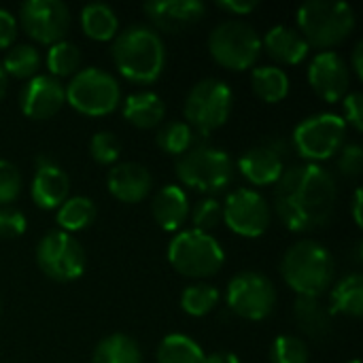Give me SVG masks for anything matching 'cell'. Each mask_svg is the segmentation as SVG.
<instances>
[{"instance_id": "1", "label": "cell", "mask_w": 363, "mask_h": 363, "mask_svg": "<svg viewBox=\"0 0 363 363\" xmlns=\"http://www.w3.org/2000/svg\"><path fill=\"white\" fill-rule=\"evenodd\" d=\"M336 179L319 164H298L283 172L274 189V211L291 232L323 228L336 208Z\"/></svg>"}, {"instance_id": "2", "label": "cell", "mask_w": 363, "mask_h": 363, "mask_svg": "<svg viewBox=\"0 0 363 363\" xmlns=\"http://www.w3.org/2000/svg\"><path fill=\"white\" fill-rule=\"evenodd\" d=\"M113 62L123 79L136 85H151L166 66V47L162 36L145 23H134L113 38Z\"/></svg>"}, {"instance_id": "3", "label": "cell", "mask_w": 363, "mask_h": 363, "mask_svg": "<svg viewBox=\"0 0 363 363\" xmlns=\"http://www.w3.org/2000/svg\"><path fill=\"white\" fill-rule=\"evenodd\" d=\"M334 272L336 264L332 253L315 240L291 245L281 262L285 283L302 298H321L332 287Z\"/></svg>"}, {"instance_id": "4", "label": "cell", "mask_w": 363, "mask_h": 363, "mask_svg": "<svg viewBox=\"0 0 363 363\" xmlns=\"http://www.w3.org/2000/svg\"><path fill=\"white\" fill-rule=\"evenodd\" d=\"M298 32L308 47L332 49L349 38L355 28L351 4L338 0H308L298 9Z\"/></svg>"}, {"instance_id": "5", "label": "cell", "mask_w": 363, "mask_h": 363, "mask_svg": "<svg viewBox=\"0 0 363 363\" xmlns=\"http://www.w3.org/2000/svg\"><path fill=\"white\" fill-rule=\"evenodd\" d=\"M170 266L189 279H208L215 277L223 264L225 253L215 236L200 230H183L168 245Z\"/></svg>"}, {"instance_id": "6", "label": "cell", "mask_w": 363, "mask_h": 363, "mask_svg": "<svg viewBox=\"0 0 363 363\" xmlns=\"http://www.w3.org/2000/svg\"><path fill=\"white\" fill-rule=\"evenodd\" d=\"M174 170L183 185L202 194H217L234 179L232 157L213 145H194L177 160Z\"/></svg>"}, {"instance_id": "7", "label": "cell", "mask_w": 363, "mask_h": 363, "mask_svg": "<svg viewBox=\"0 0 363 363\" xmlns=\"http://www.w3.org/2000/svg\"><path fill=\"white\" fill-rule=\"evenodd\" d=\"M64 89L66 102L77 113L87 117H104L113 113L121 102L119 81L98 66L81 68L79 72H74Z\"/></svg>"}, {"instance_id": "8", "label": "cell", "mask_w": 363, "mask_h": 363, "mask_svg": "<svg viewBox=\"0 0 363 363\" xmlns=\"http://www.w3.org/2000/svg\"><path fill=\"white\" fill-rule=\"evenodd\" d=\"M213 60L230 70L253 68L262 55V38L253 26L242 19H225L208 36Z\"/></svg>"}, {"instance_id": "9", "label": "cell", "mask_w": 363, "mask_h": 363, "mask_svg": "<svg viewBox=\"0 0 363 363\" xmlns=\"http://www.w3.org/2000/svg\"><path fill=\"white\" fill-rule=\"evenodd\" d=\"M232 102L234 96L225 81L213 77L202 79L189 89L185 98V123H189L191 130L204 138L206 134H211L213 130L221 128L228 121L232 113Z\"/></svg>"}, {"instance_id": "10", "label": "cell", "mask_w": 363, "mask_h": 363, "mask_svg": "<svg viewBox=\"0 0 363 363\" xmlns=\"http://www.w3.org/2000/svg\"><path fill=\"white\" fill-rule=\"evenodd\" d=\"M347 123L336 113H317L302 119L294 130V145L306 164L334 157L345 147Z\"/></svg>"}, {"instance_id": "11", "label": "cell", "mask_w": 363, "mask_h": 363, "mask_svg": "<svg viewBox=\"0 0 363 363\" xmlns=\"http://www.w3.org/2000/svg\"><path fill=\"white\" fill-rule=\"evenodd\" d=\"M36 264L49 279L70 283L85 272L87 257L81 242L72 234L53 230L47 232L36 245Z\"/></svg>"}, {"instance_id": "12", "label": "cell", "mask_w": 363, "mask_h": 363, "mask_svg": "<svg viewBox=\"0 0 363 363\" xmlns=\"http://www.w3.org/2000/svg\"><path fill=\"white\" fill-rule=\"evenodd\" d=\"M225 302L238 317L247 321H264L277 306V287L259 272H240L228 283Z\"/></svg>"}, {"instance_id": "13", "label": "cell", "mask_w": 363, "mask_h": 363, "mask_svg": "<svg viewBox=\"0 0 363 363\" xmlns=\"http://www.w3.org/2000/svg\"><path fill=\"white\" fill-rule=\"evenodd\" d=\"M221 206L225 225L242 238H257L270 228V206L266 198L255 189H234L232 194H228Z\"/></svg>"}, {"instance_id": "14", "label": "cell", "mask_w": 363, "mask_h": 363, "mask_svg": "<svg viewBox=\"0 0 363 363\" xmlns=\"http://www.w3.org/2000/svg\"><path fill=\"white\" fill-rule=\"evenodd\" d=\"M19 23L32 40L51 47L64 40L70 28V11L60 0H28L19 6Z\"/></svg>"}, {"instance_id": "15", "label": "cell", "mask_w": 363, "mask_h": 363, "mask_svg": "<svg viewBox=\"0 0 363 363\" xmlns=\"http://www.w3.org/2000/svg\"><path fill=\"white\" fill-rule=\"evenodd\" d=\"M308 83L321 100L342 102L351 87L349 64L336 51H321L308 64Z\"/></svg>"}, {"instance_id": "16", "label": "cell", "mask_w": 363, "mask_h": 363, "mask_svg": "<svg viewBox=\"0 0 363 363\" xmlns=\"http://www.w3.org/2000/svg\"><path fill=\"white\" fill-rule=\"evenodd\" d=\"M64 104H66V89L60 83V79L51 74L32 77L21 87V94H19L21 113L34 121L51 119Z\"/></svg>"}, {"instance_id": "17", "label": "cell", "mask_w": 363, "mask_h": 363, "mask_svg": "<svg viewBox=\"0 0 363 363\" xmlns=\"http://www.w3.org/2000/svg\"><path fill=\"white\" fill-rule=\"evenodd\" d=\"M143 11L155 32L179 34L198 23L204 17L206 6L200 0H151L143 4Z\"/></svg>"}, {"instance_id": "18", "label": "cell", "mask_w": 363, "mask_h": 363, "mask_svg": "<svg viewBox=\"0 0 363 363\" xmlns=\"http://www.w3.org/2000/svg\"><path fill=\"white\" fill-rule=\"evenodd\" d=\"M70 191V179L68 174L47 155L36 160V172L30 185V196L32 202L38 208L51 211L60 208L62 202L68 198Z\"/></svg>"}, {"instance_id": "19", "label": "cell", "mask_w": 363, "mask_h": 363, "mask_svg": "<svg viewBox=\"0 0 363 363\" xmlns=\"http://www.w3.org/2000/svg\"><path fill=\"white\" fill-rule=\"evenodd\" d=\"M238 170L251 185L266 187L277 185L285 172V164L277 145H257L240 155Z\"/></svg>"}, {"instance_id": "20", "label": "cell", "mask_w": 363, "mask_h": 363, "mask_svg": "<svg viewBox=\"0 0 363 363\" xmlns=\"http://www.w3.org/2000/svg\"><path fill=\"white\" fill-rule=\"evenodd\" d=\"M106 187L113 198L125 204H136L151 191V174L143 164L123 162L108 170Z\"/></svg>"}, {"instance_id": "21", "label": "cell", "mask_w": 363, "mask_h": 363, "mask_svg": "<svg viewBox=\"0 0 363 363\" xmlns=\"http://www.w3.org/2000/svg\"><path fill=\"white\" fill-rule=\"evenodd\" d=\"M262 47L266 49V53L277 60L279 64L285 66H296L302 64L308 57V43L304 40V36L289 26H274L266 32Z\"/></svg>"}, {"instance_id": "22", "label": "cell", "mask_w": 363, "mask_h": 363, "mask_svg": "<svg viewBox=\"0 0 363 363\" xmlns=\"http://www.w3.org/2000/svg\"><path fill=\"white\" fill-rule=\"evenodd\" d=\"M189 198L179 185H164L151 204V213L155 223L166 232H177L189 219Z\"/></svg>"}, {"instance_id": "23", "label": "cell", "mask_w": 363, "mask_h": 363, "mask_svg": "<svg viewBox=\"0 0 363 363\" xmlns=\"http://www.w3.org/2000/svg\"><path fill=\"white\" fill-rule=\"evenodd\" d=\"M164 115H166L164 100L155 91H147V89L134 91L123 102V117L140 130L157 128Z\"/></svg>"}, {"instance_id": "24", "label": "cell", "mask_w": 363, "mask_h": 363, "mask_svg": "<svg viewBox=\"0 0 363 363\" xmlns=\"http://www.w3.org/2000/svg\"><path fill=\"white\" fill-rule=\"evenodd\" d=\"M294 317L298 321V328L311 338V340H325L332 332V313L325 308L321 298H302L298 296L294 304Z\"/></svg>"}, {"instance_id": "25", "label": "cell", "mask_w": 363, "mask_h": 363, "mask_svg": "<svg viewBox=\"0 0 363 363\" xmlns=\"http://www.w3.org/2000/svg\"><path fill=\"white\" fill-rule=\"evenodd\" d=\"M81 30L85 36L98 43L113 40L119 32V19L115 11L104 2H89L81 9Z\"/></svg>"}, {"instance_id": "26", "label": "cell", "mask_w": 363, "mask_h": 363, "mask_svg": "<svg viewBox=\"0 0 363 363\" xmlns=\"http://www.w3.org/2000/svg\"><path fill=\"white\" fill-rule=\"evenodd\" d=\"M330 313L342 317H359L363 311V277L353 272L338 281L330 296Z\"/></svg>"}, {"instance_id": "27", "label": "cell", "mask_w": 363, "mask_h": 363, "mask_svg": "<svg viewBox=\"0 0 363 363\" xmlns=\"http://www.w3.org/2000/svg\"><path fill=\"white\" fill-rule=\"evenodd\" d=\"M251 85L255 96L268 104L283 102L289 94V77L279 66H255L251 72Z\"/></svg>"}, {"instance_id": "28", "label": "cell", "mask_w": 363, "mask_h": 363, "mask_svg": "<svg viewBox=\"0 0 363 363\" xmlns=\"http://www.w3.org/2000/svg\"><path fill=\"white\" fill-rule=\"evenodd\" d=\"M91 363H143V353L130 336L111 334L96 345Z\"/></svg>"}, {"instance_id": "29", "label": "cell", "mask_w": 363, "mask_h": 363, "mask_svg": "<svg viewBox=\"0 0 363 363\" xmlns=\"http://www.w3.org/2000/svg\"><path fill=\"white\" fill-rule=\"evenodd\" d=\"M94 219H96V204L87 196L66 198L62 202V206L57 208V215H55L57 225L66 234H74V232L89 228L94 223Z\"/></svg>"}, {"instance_id": "30", "label": "cell", "mask_w": 363, "mask_h": 363, "mask_svg": "<svg viewBox=\"0 0 363 363\" xmlns=\"http://www.w3.org/2000/svg\"><path fill=\"white\" fill-rule=\"evenodd\" d=\"M206 353L185 334H168L157 347V363H204Z\"/></svg>"}, {"instance_id": "31", "label": "cell", "mask_w": 363, "mask_h": 363, "mask_svg": "<svg viewBox=\"0 0 363 363\" xmlns=\"http://www.w3.org/2000/svg\"><path fill=\"white\" fill-rule=\"evenodd\" d=\"M155 143L164 153L181 157L196 145V132L185 121H168L160 125L155 134Z\"/></svg>"}, {"instance_id": "32", "label": "cell", "mask_w": 363, "mask_h": 363, "mask_svg": "<svg viewBox=\"0 0 363 363\" xmlns=\"http://www.w3.org/2000/svg\"><path fill=\"white\" fill-rule=\"evenodd\" d=\"M2 70L6 72V77L13 79H32L38 72L40 66V53L36 51V47L32 45H15L6 51L4 60H2Z\"/></svg>"}, {"instance_id": "33", "label": "cell", "mask_w": 363, "mask_h": 363, "mask_svg": "<svg viewBox=\"0 0 363 363\" xmlns=\"http://www.w3.org/2000/svg\"><path fill=\"white\" fill-rule=\"evenodd\" d=\"M81 66V51L74 43L70 40H60L49 47L47 51V68L49 74L60 79V77H70L79 72Z\"/></svg>"}, {"instance_id": "34", "label": "cell", "mask_w": 363, "mask_h": 363, "mask_svg": "<svg viewBox=\"0 0 363 363\" xmlns=\"http://www.w3.org/2000/svg\"><path fill=\"white\" fill-rule=\"evenodd\" d=\"M219 304V289L213 285H189L181 294V308L189 317H206Z\"/></svg>"}, {"instance_id": "35", "label": "cell", "mask_w": 363, "mask_h": 363, "mask_svg": "<svg viewBox=\"0 0 363 363\" xmlns=\"http://www.w3.org/2000/svg\"><path fill=\"white\" fill-rule=\"evenodd\" d=\"M311 351L304 340L291 334L277 336L270 345V363H308Z\"/></svg>"}, {"instance_id": "36", "label": "cell", "mask_w": 363, "mask_h": 363, "mask_svg": "<svg viewBox=\"0 0 363 363\" xmlns=\"http://www.w3.org/2000/svg\"><path fill=\"white\" fill-rule=\"evenodd\" d=\"M89 155L102 166H113L121 155V143L108 130L96 132L89 140Z\"/></svg>"}, {"instance_id": "37", "label": "cell", "mask_w": 363, "mask_h": 363, "mask_svg": "<svg viewBox=\"0 0 363 363\" xmlns=\"http://www.w3.org/2000/svg\"><path fill=\"white\" fill-rule=\"evenodd\" d=\"M189 217L194 221V230L208 232L223 221V206L215 198H204L189 211Z\"/></svg>"}, {"instance_id": "38", "label": "cell", "mask_w": 363, "mask_h": 363, "mask_svg": "<svg viewBox=\"0 0 363 363\" xmlns=\"http://www.w3.org/2000/svg\"><path fill=\"white\" fill-rule=\"evenodd\" d=\"M19 194H21L19 168L9 160H0V208L15 202Z\"/></svg>"}, {"instance_id": "39", "label": "cell", "mask_w": 363, "mask_h": 363, "mask_svg": "<svg viewBox=\"0 0 363 363\" xmlns=\"http://www.w3.org/2000/svg\"><path fill=\"white\" fill-rule=\"evenodd\" d=\"M28 223H26V215L13 206H2L0 208V238L4 240H13L19 238L26 232Z\"/></svg>"}, {"instance_id": "40", "label": "cell", "mask_w": 363, "mask_h": 363, "mask_svg": "<svg viewBox=\"0 0 363 363\" xmlns=\"http://www.w3.org/2000/svg\"><path fill=\"white\" fill-rule=\"evenodd\" d=\"M338 168L345 177H359L363 168V149L359 145H345L340 149V160H338Z\"/></svg>"}, {"instance_id": "41", "label": "cell", "mask_w": 363, "mask_h": 363, "mask_svg": "<svg viewBox=\"0 0 363 363\" xmlns=\"http://www.w3.org/2000/svg\"><path fill=\"white\" fill-rule=\"evenodd\" d=\"M342 111H345V123L353 125L357 132L363 130V94L362 91H349L342 98Z\"/></svg>"}, {"instance_id": "42", "label": "cell", "mask_w": 363, "mask_h": 363, "mask_svg": "<svg viewBox=\"0 0 363 363\" xmlns=\"http://www.w3.org/2000/svg\"><path fill=\"white\" fill-rule=\"evenodd\" d=\"M17 36V19L6 9H0V49H9Z\"/></svg>"}, {"instance_id": "43", "label": "cell", "mask_w": 363, "mask_h": 363, "mask_svg": "<svg viewBox=\"0 0 363 363\" xmlns=\"http://www.w3.org/2000/svg\"><path fill=\"white\" fill-rule=\"evenodd\" d=\"M217 4H219V9H223V11H228L230 15H236V17L249 15L259 6L257 0H219Z\"/></svg>"}, {"instance_id": "44", "label": "cell", "mask_w": 363, "mask_h": 363, "mask_svg": "<svg viewBox=\"0 0 363 363\" xmlns=\"http://www.w3.org/2000/svg\"><path fill=\"white\" fill-rule=\"evenodd\" d=\"M204 363H240V359L232 351H215V353L206 355V362Z\"/></svg>"}, {"instance_id": "45", "label": "cell", "mask_w": 363, "mask_h": 363, "mask_svg": "<svg viewBox=\"0 0 363 363\" xmlns=\"http://www.w3.org/2000/svg\"><path fill=\"white\" fill-rule=\"evenodd\" d=\"M353 70H355V74L363 79V43L359 40L357 45H355V49H353Z\"/></svg>"}, {"instance_id": "46", "label": "cell", "mask_w": 363, "mask_h": 363, "mask_svg": "<svg viewBox=\"0 0 363 363\" xmlns=\"http://www.w3.org/2000/svg\"><path fill=\"white\" fill-rule=\"evenodd\" d=\"M353 219H355V225L362 228L363 217H362V189H355V196H353Z\"/></svg>"}, {"instance_id": "47", "label": "cell", "mask_w": 363, "mask_h": 363, "mask_svg": "<svg viewBox=\"0 0 363 363\" xmlns=\"http://www.w3.org/2000/svg\"><path fill=\"white\" fill-rule=\"evenodd\" d=\"M6 85H9V77H6V72L2 70V66H0V100H2L4 94H6Z\"/></svg>"}, {"instance_id": "48", "label": "cell", "mask_w": 363, "mask_h": 363, "mask_svg": "<svg viewBox=\"0 0 363 363\" xmlns=\"http://www.w3.org/2000/svg\"><path fill=\"white\" fill-rule=\"evenodd\" d=\"M347 363H359V359H351V362H347Z\"/></svg>"}]
</instances>
